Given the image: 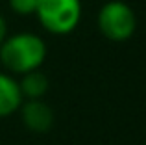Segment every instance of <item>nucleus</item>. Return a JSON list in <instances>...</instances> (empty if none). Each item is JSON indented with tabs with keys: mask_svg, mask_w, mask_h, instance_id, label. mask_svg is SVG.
Masks as SVG:
<instances>
[{
	"mask_svg": "<svg viewBox=\"0 0 146 145\" xmlns=\"http://www.w3.org/2000/svg\"><path fill=\"white\" fill-rule=\"evenodd\" d=\"M46 60V45L37 34L21 32L7 36L0 45V62L13 75H26L41 69Z\"/></svg>",
	"mask_w": 146,
	"mask_h": 145,
	"instance_id": "nucleus-1",
	"label": "nucleus"
},
{
	"mask_svg": "<svg viewBox=\"0 0 146 145\" xmlns=\"http://www.w3.org/2000/svg\"><path fill=\"white\" fill-rule=\"evenodd\" d=\"M96 26L106 39L113 43H124L135 34V11L122 0H107L96 15Z\"/></svg>",
	"mask_w": 146,
	"mask_h": 145,
	"instance_id": "nucleus-2",
	"label": "nucleus"
},
{
	"mask_svg": "<svg viewBox=\"0 0 146 145\" xmlns=\"http://www.w3.org/2000/svg\"><path fill=\"white\" fill-rule=\"evenodd\" d=\"M46 32L56 36H67L74 32L82 19V2L80 0H41L35 13Z\"/></svg>",
	"mask_w": 146,
	"mask_h": 145,
	"instance_id": "nucleus-3",
	"label": "nucleus"
},
{
	"mask_svg": "<svg viewBox=\"0 0 146 145\" xmlns=\"http://www.w3.org/2000/svg\"><path fill=\"white\" fill-rule=\"evenodd\" d=\"M21 121L33 134H46L54 127V110L43 99H28L21 104Z\"/></svg>",
	"mask_w": 146,
	"mask_h": 145,
	"instance_id": "nucleus-4",
	"label": "nucleus"
},
{
	"mask_svg": "<svg viewBox=\"0 0 146 145\" xmlns=\"http://www.w3.org/2000/svg\"><path fill=\"white\" fill-rule=\"evenodd\" d=\"M24 102L19 80H15L7 72H0V117H9L11 113L19 112Z\"/></svg>",
	"mask_w": 146,
	"mask_h": 145,
	"instance_id": "nucleus-5",
	"label": "nucleus"
},
{
	"mask_svg": "<svg viewBox=\"0 0 146 145\" xmlns=\"http://www.w3.org/2000/svg\"><path fill=\"white\" fill-rule=\"evenodd\" d=\"M19 86H21L24 101H28V99H43L48 91V78L46 75H43L37 69V71L22 75V78L19 80Z\"/></svg>",
	"mask_w": 146,
	"mask_h": 145,
	"instance_id": "nucleus-6",
	"label": "nucleus"
},
{
	"mask_svg": "<svg viewBox=\"0 0 146 145\" xmlns=\"http://www.w3.org/2000/svg\"><path fill=\"white\" fill-rule=\"evenodd\" d=\"M41 0H9V7L17 15H33Z\"/></svg>",
	"mask_w": 146,
	"mask_h": 145,
	"instance_id": "nucleus-7",
	"label": "nucleus"
},
{
	"mask_svg": "<svg viewBox=\"0 0 146 145\" xmlns=\"http://www.w3.org/2000/svg\"><path fill=\"white\" fill-rule=\"evenodd\" d=\"M6 37H7V22H6V19L0 15V45L4 43Z\"/></svg>",
	"mask_w": 146,
	"mask_h": 145,
	"instance_id": "nucleus-8",
	"label": "nucleus"
},
{
	"mask_svg": "<svg viewBox=\"0 0 146 145\" xmlns=\"http://www.w3.org/2000/svg\"><path fill=\"white\" fill-rule=\"evenodd\" d=\"M144 145H146V143H144Z\"/></svg>",
	"mask_w": 146,
	"mask_h": 145,
	"instance_id": "nucleus-9",
	"label": "nucleus"
}]
</instances>
